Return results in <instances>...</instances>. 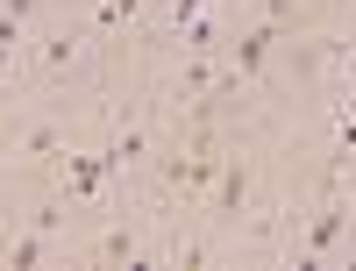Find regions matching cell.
<instances>
[{"label": "cell", "mask_w": 356, "mask_h": 271, "mask_svg": "<svg viewBox=\"0 0 356 271\" xmlns=\"http://www.w3.org/2000/svg\"><path fill=\"white\" fill-rule=\"evenodd\" d=\"M171 264H207V243H171Z\"/></svg>", "instance_id": "30bf717a"}, {"label": "cell", "mask_w": 356, "mask_h": 271, "mask_svg": "<svg viewBox=\"0 0 356 271\" xmlns=\"http://www.w3.org/2000/svg\"><path fill=\"white\" fill-rule=\"evenodd\" d=\"M50 250H57V243H50V229H43V222L29 229V235H15V243H0V257H8L15 271H29V264H43Z\"/></svg>", "instance_id": "52a82bcc"}, {"label": "cell", "mask_w": 356, "mask_h": 271, "mask_svg": "<svg viewBox=\"0 0 356 271\" xmlns=\"http://www.w3.org/2000/svg\"><path fill=\"white\" fill-rule=\"evenodd\" d=\"M342 235H349V207L328 193L314 207V222H307V243H300V264H321V257H335L342 250Z\"/></svg>", "instance_id": "6da1fadb"}, {"label": "cell", "mask_w": 356, "mask_h": 271, "mask_svg": "<svg viewBox=\"0 0 356 271\" xmlns=\"http://www.w3.org/2000/svg\"><path fill=\"white\" fill-rule=\"evenodd\" d=\"M342 243H349V250H356V207H349V235H342Z\"/></svg>", "instance_id": "7c38bea8"}, {"label": "cell", "mask_w": 356, "mask_h": 271, "mask_svg": "<svg viewBox=\"0 0 356 271\" xmlns=\"http://www.w3.org/2000/svg\"><path fill=\"white\" fill-rule=\"evenodd\" d=\"M43 65H50V72L79 65V36H50V43H43Z\"/></svg>", "instance_id": "9c48e42d"}, {"label": "cell", "mask_w": 356, "mask_h": 271, "mask_svg": "<svg viewBox=\"0 0 356 271\" xmlns=\"http://www.w3.org/2000/svg\"><path fill=\"white\" fill-rule=\"evenodd\" d=\"M207 200H214V215H250V157H235V150H228V164H221V178H214V193H207Z\"/></svg>", "instance_id": "3957f363"}, {"label": "cell", "mask_w": 356, "mask_h": 271, "mask_svg": "<svg viewBox=\"0 0 356 271\" xmlns=\"http://www.w3.org/2000/svg\"><path fill=\"white\" fill-rule=\"evenodd\" d=\"M93 257H100V264H136L143 243H136V229H107L100 243H93Z\"/></svg>", "instance_id": "ba28073f"}, {"label": "cell", "mask_w": 356, "mask_h": 271, "mask_svg": "<svg viewBox=\"0 0 356 271\" xmlns=\"http://www.w3.org/2000/svg\"><path fill=\"white\" fill-rule=\"evenodd\" d=\"M8 143L22 157H57V150H65V129L57 122H29V129H8Z\"/></svg>", "instance_id": "5b68a950"}, {"label": "cell", "mask_w": 356, "mask_h": 271, "mask_svg": "<svg viewBox=\"0 0 356 271\" xmlns=\"http://www.w3.org/2000/svg\"><path fill=\"white\" fill-rule=\"evenodd\" d=\"M278 43H292V29H285V22H271V15H264V22H250L243 36H235V72H243V79H257L264 65H271V50H278Z\"/></svg>", "instance_id": "7a4b0ae2"}, {"label": "cell", "mask_w": 356, "mask_h": 271, "mask_svg": "<svg viewBox=\"0 0 356 271\" xmlns=\"http://www.w3.org/2000/svg\"><path fill=\"white\" fill-rule=\"evenodd\" d=\"M8 150H15V143H8V129H0V157H8Z\"/></svg>", "instance_id": "4fadbf2b"}, {"label": "cell", "mask_w": 356, "mask_h": 271, "mask_svg": "<svg viewBox=\"0 0 356 271\" xmlns=\"http://www.w3.org/2000/svg\"><path fill=\"white\" fill-rule=\"evenodd\" d=\"M107 178H114V164L93 150V157H72V186H65V193H72V200H93V193L107 186Z\"/></svg>", "instance_id": "8992f818"}, {"label": "cell", "mask_w": 356, "mask_h": 271, "mask_svg": "<svg viewBox=\"0 0 356 271\" xmlns=\"http://www.w3.org/2000/svg\"><path fill=\"white\" fill-rule=\"evenodd\" d=\"M0 8H8L15 22H29V15H36V8H43V0H0Z\"/></svg>", "instance_id": "8fae6325"}, {"label": "cell", "mask_w": 356, "mask_h": 271, "mask_svg": "<svg viewBox=\"0 0 356 271\" xmlns=\"http://www.w3.org/2000/svg\"><path fill=\"white\" fill-rule=\"evenodd\" d=\"M100 157H107L114 171H129V164H143V157H150V129H143V122H122V129H114V143L100 150Z\"/></svg>", "instance_id": "277c9868"}]
</instances>
